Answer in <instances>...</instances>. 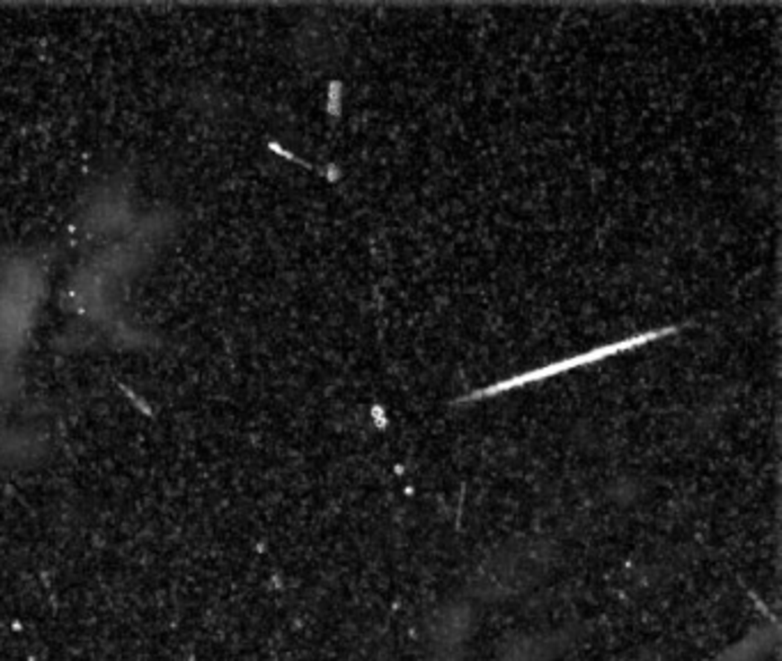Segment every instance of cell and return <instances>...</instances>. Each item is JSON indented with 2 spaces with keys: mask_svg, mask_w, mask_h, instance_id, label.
<instances>
[{
  "mask_svg": "<svg viewBox=\"0 0 782 661\" xmlns=\"http://www.w3.org/2000/svg\"><path fill=\"white\" fill-rule=\"evenodd\" d=\"M680 331V326H668V328H661V331H644V334L634 335V338H626V340H619V343H610L606 344V347H597V349H590V352H585V354H576V356H569V359L564 361H557V363L547 365V368H538V370H530V372H523L517 374V377H511V380L501 381V384H493V386H486V389L475 390V393H471L468 397H464V400L459 402H468V400H477V397H486V395H496L502 393V390H510V389H519V386H526L532 384V381H539V380H548V377H553V374L557 372H564V370H572V368H581V365H590V363H597V361L609 359V356L619 354V352H629V349L635 347H643V344L652 343V340H659L663 338V335L670 334H677Z\"/></svg>",
  "mask_w": 782,
  "mask_h": 661,
  "instance_id": "6da1fadb",
  "label": "cell"
}]
</instances>
